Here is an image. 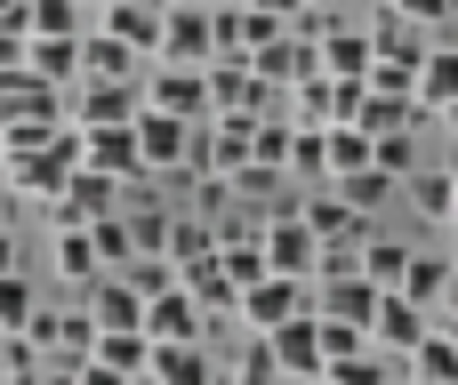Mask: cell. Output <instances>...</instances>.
Listing matches in <instances>:
<instances>
[{
  "mask_svg": "<svg viewBox=\"0 0 458 385\" xmlns=\"http://www.w3.org/2000/svg\"><path fill=\"white\" fill-rule=\"evenodd\" d=\"M81 169V137H72V121H64V137L56 145H40V153H16V161H0V185L16 193V201H56L64 193V177Z\"/></svg>",
  "mask_w": 458,
  "mask_h": 385,
  "instance_id": "obj_1",
  "label": "cell"
},
{
  "mask_svg": "<svg viewBox=\"0 0 458 385\" xmlns=\"http://www.w3.org/2000/svg\"><path fill=\"white\" fill-rule=\"evenodd\" d=\"M129 129H137V161H145V177H193V121L137 105Z\"/></svg>",
  "mask_w": 458,
  "mask_h": 385,
  "instance_id": "obj_2",
  "label": "cell"
},
{
  "mask_svg": "<svg viewBox=\"0 0 458 385\" xmlns=\"http://www.w3.org/2000/svg\"><path fill=\"white\" fill-rule=\"evenodd\" d=\"M290 314H314V281H290V273H266V281H250V289H242V305H233V322H242L250 338L282 330Z\"/></svg>",
  "mask_w": 458,
  "mask_h": 385,
  "instance_id": "obj_3",
  "label": "cell"
},
{
  "mask_svg": "<svg viewBox=\"0 0 458 385\" xmlns=\"http://www.w3.org/2000/svg\"><path fill=\"white\" fill-rule=\"evenodd\" d=\"M137 105L177 113V121H209V80H201V64H145Z\"/></svg>",
  "mask_w": 458,
  "mask_h": 385,
  "instance_id": "obj_4",
  "label": "cell"
},
{
  "mask_svg": "<svg viewBox=\"0 0 458 385\" xmlns=\"http://www.w3.org/2000/svg\"><path fill=\"white\" fill-rule=\"evenodd\" d=\"M266 354H274V378L290 385H322V330H314V314H290L282 330H266Z\"/></svg>",
  "mask_w": 458,
  "mask_h": 385,
  "instance_id": "obj_5",
  "label": "cell"
},
{
  "mask_svg": "<svg viewBox=\"0 0 458 385\" xmlns=\"http://www.w3.org/2000/svg\"><path fill=\"white\" fill-rule=\"evenodd\" d=\"M258 241H266V265H274V273H290V281H314V257H322V241H314V225H306L298 209H282V217H258Z\"/></svg>",
  "mask_w": 458,
  "mask_h": 385,
  "instance_id": "obj_6",
  "label": "cell"
},
{
  "mask_svg": "<svg viewBox=\"0 0 458 385\" xmlns=\"http://www.w3.org/2000/svg\"><path fill=\"white\" fill-rule=\"evenodd\" d=\"M209 56H217L209 8H201V0H177V8H161V56H153V64H209Z\"/></svg>",
  "mask_w": 458,
  "mask_h": 385,
  "instance_id": "obj_7",
  "label": "cell"
},
{
  "mask_svg": "<svg viewBox=\"0 0 458 385\" xmlns=\"http://www.w3.org/2000/svg\"><path fill=\"white\" fill-rule=\"evenodd\" d=\"M201 80H209V113H274V88L250 72V56H209Z\"/></svg>",
  "mask_w": 458,
  "mask_h": 385,
  "instance_id": "obj_8",
  "label": "cell"
},
{
  "mask_svg": "<svg viewBox=\"0 0 458 385\" xmlns=\"http://www.w3.org/2000/svg\"><path fill=\"white\" fill-rule=\"evenodd\" d=\"M64 121H72V129L137 121V80H72V88H64Z\"/></svg>",
  "mask_w": 458,
  "mask_h": 385,
  "instance_id": "obj_9",
  "label": "cell"
},
{
  "mask_svg": "<svg viewBox=\"0 0 458 385\" xmlns=\"http://www.w3.org/2000/svg\"><path fill=\"white\" fill-rule=\"evenodd\" d=\"M121 177H97V169H72L64 177V193L48 201V225H97V217H113L121 209Z\"/></svg>",
  "mask_w": 458,
  "mask_h": 385,
  "instance_id": "obj_10",
  "label": "cell"
},
{
  "mask_svg": "<svg viewBox=\"0 0 458 385\" xmlns=\"http://www.w3.org/2000/svg\"><path fill=\"white\" fill-rule=\"evenodd\" d=\"M81 137V169L97 177H121V185H145V161H137V129L113 121V129H72Z\"/></svg>",
  "mask_w": 458,
  "mask_h": 385,
  "instance_id": "obj_11",
  "label": "cell"
},
{
  "mask_svg": "<svg viewBox=\"0 0 458 385\" xmlns=\"http://www.w3.org/2000/svg\"><path fill=\"white\" fill-rule=\"evenodd\" d=\"M145 338H153V346H193V338H209V314L193 305L185 281L161 289V297H145Z\"/></svg>",
  "mask_w": 458,
  "mask_h": 385,
  "instance_id": "obj_12",
  "label": "cell"
},
{
  "mask_svg": "<svg viewBox=\"0 0 458 385\" xmlns=\"http://www.w3.org/2000/svg\"><path fill=\"white\" fill-rule=\"evenodd\" d=\"M250 72H258L266 88H298V80H314V72H322V56H314V40H298V32L282 24V40L250 48Z\"/></svg>",
  "mask_w": 458,
  "mask_h": 385,
  "instance_id": "obj_13",
  "label": "cell"
},
{
  "mask_svg": "<svg viewBox=\"0 0 458 385\" xmlns=\"http://www.w3.org/2000/svg\"><path fill=\"white\" fill-rule=\"evenodd\" d=\"M427 330H435V314H427V305H411L403 289H386V297H378V322H370V346L403 362V354H411V346H419Z\"/></svg>",
  "mask_w": 458,
  "mask_h": 385,
  "instance_id": "obj_14",
  "label": "cell"
},
{
  "mask_svg": "<svg viewBox=\"0 0 458 385\" xmlns=\"http://www.w3.org/2000/svg\"><path fill=\"white\" fill-rule=\"evenodd\" d=\"M97 24H105L121 48H137L145 64L161 56V0H105V8H97Z\"/></svg>",
  "mask_w": 458,
  "mask_h": 385,
  "instance_id": "obj_15",
  "label": "cell"
},
{
  "mask_svg": "<svg viewBox=\"0 0 458 385\" xmlns=\"http://www.w3.org/2000/svg\"><path fill=\"white\" fill-rule=\"evenodd\" d=\"M24 72L48 88H72L81 80V32H24Z\"/></svg>",
  "mask_w": 458,
  "mask_h": 385,
  "instance_id": "obj_16",
  "label": "cell"
},
{
  "mask_svg": "<svg viewBox=\"0 0 458 385\" xmlns=\"http://www.w3.org/2000/svg\"><path fill=\"white\" fill-rule=\"evenodd\" d=\"M378 281H362V273H338V281H314V314H330V322H354V330H370L378 322Z\"/></svg>",
  "mask_w": 458,
  "mask_h": 385,
  "instance_id": "obj_17",
  "label": "cell"
},
{
  "mask_svg": "<svg viewBox=\"0 0 458 385\" xmlns=\"http://www.w3.org/2000/svg\"><path fill=\"white\" fill-rule=\"evenodd\" d=\"M298 217L314 225V241H370V217H362V209H346V193H338V185L306 193V201H298Z\"/></svg>",
  "mask_w": 458,
  "mask_h": 385,
  "instance_id": "obj_18",
  "label": "cell"
},
{
  "mask_svg": "<svg viewBox=\"0 0 458 385\" xmlns=\"http://www.w3.org/2000/svg\"><path fill=\"white\" fill-rule=\"evenodd\" d=\"M48 273H56V281H72V289H89V281L105 273V257H97L89 225H48Z\"/></svg>",
  "mask_w": 458,
  "mask_h": 385,
  "instance_id": "obj_19",
  "label": "cell"
},
{
  "mask_svg": "<svg viewBox=\"0 0 458 385\" xmlns=\"http://www.w3.org/2000/svg\"><path fill=\"white\" fill-rule=\"evenodd\" d=\"M81 305H89L97 330H145V297H137L121 273H97V281L81 289Z\"/></svg>",
  "mask_w": 458,
  "mask_h": 385,
  "instance_id": "obj_20",
  "label": "cell"
},
{
  "mask_svg": "<svg viewBox=\"0 0 458 385\" xmlns=\"http://www.w3.org/2000/svg\"><path fill=\"white\" fill-rule=\"evenodd\" d=\"M314 56H322V72H330V80H370L378 40H370V32H354V24H330V32L314 40Z\"/></svg>",
  "mask_w": 458,
  "mask_h": 385,
  "instance_id": "obj_21",
  "label": "cell"
},
{
  "mask_svg": "<svg viewBox=\"0 0 458 385\" xmlns=\"http://www.w3.org/2000/svg\"><path fill=\"white\" fill-rule=\"evenodd\" d=\"M81 80H145V56L97 24V32H81Z\"/></svg>",
  "mask_w": 458,
  "mask_h": 385,
  "instance_id": "obj_22",
  "label": "cell"
},
{
  "mask_svg": "<svg viewBox=\"0 0 458 385\" xmlns=\"http://www.w3.org/2000/svg\"><path fill=\"white\" fill-rule=\"evenodd\" d=\"M161 385H225V370L209 362V346L193 338V346H153V362H145Z\"/></svg>",
  "mask_w": 458,
  "mask_h": 385,
  "instance_id": "obj_23",
  "label": "cell"
},
{
  "mask_svg": "<svg viewBox=\"0 0 458 385\" xmlns=\"http://www.w3.org/2000/svg\"><path fill=\"white\" fill-rule=\"evenodd\" d=\"M322 153H330V177H354V169L378 161L370 129H354V121H330V129H322ZM330 177H322V185H330Z\"/></svg>",
  "mask_w": 458,
  "mask_h": 385,
  "instance_id": "obj_24",
  "label": "cell"
},
{
  "mask_svg": "<svg viewBox=\"0 0 458 385\" xmlns=\"http://www.w3.org/2000/svg\"><path fill=\"white\" fill-rule=\"evenodd\" d=\"M56 137H64V113H8V121H0V161L40 153V145H56Z\"/></svg>",
  "mask_w": 458,
  "mask_h": 385,
  "instance_id": "obj_25",
  "label": "cell"
},
{
  "mask_svg": "<svg viewBox=\"0 0 458 385\" xmlns=\"http://www.w3.org/2000/svg\"><path fill=\"white\" fill-rule=\"evenodd\" d=\"M89 362H105V370H121V378H137V370L153 362V338H145V330H97Z\"/></svg>",
  "mask_w": 458,
  "mask_h": 385,
  "instance_id": "obj_26",
  "label": "cell"
},
{
  "mask_svg": "<svg viewBox=\"0 0 458 385\" xmlns=\"http://www.w3.org/2000/svg\"><path fill=\"white\" fill-rule=\"evenodd\" d=\"M419 105H427V113L458 105V48H427V56H419Z\"/></svg>",
  "mask_w": 458,
  "mask_h": 385,
  "instance_id": "obj_27",
  "label": "cell"
},
{
  "mask_svg": "<svg viewBox=\"0 0 458 385\" xmlns=\"http://www.w3.org/2000/svg\"><path fill=\"white\" fill-rule=\"evenodd\" d=\"M403 362H411V378H419V385H458V346L443 338V330H427Z\"/></svg>",
  "mask_w": 458,
  "mask_h": 385,
  "instance_id": "obj_28",
  "label": "cell"
},
{
  "mask_svg": "<svg viewBox=\"0 0 458 385\" xmlns=\"http://www.w3.org/2000/svg\"><path fill=\"white\" fill-rule=\"evenodd\" d=\"M451 289H458V281H451V265H443V257H419V249H411V273H403V297L435 314V305H443Z\"/></svg>",
  "mask_w": 458,
  "mask_h": 385,
  "instance_id": "obj_29",
  "label": "cell"
},
{
  "mask_svg": "<svg viewBox=\"0 0 458 385\" xmlns=\"http://www.w3.org/2000/svg\"><path fill=\"white\" fill-rule=\"evenodd\" d=\"M121 225H129V241H137V257H161V241H169V209H161V201H129Z\"/></svg>",
  "mask_w": 458,
  "mask_h": 385,
  "instance_id": "obj_30",
  "label": "cell"
},
{
  "mask_svg": "<svg viewBox=\"0 0 458 385\" xmlns=\"http://www.w3.org/2000/svg\"><path fill=\"white\" fill-rule=\"evenodd\" d=\"M403 273H411V249L403 241H362V281H378V289H403Z\"/></svg>",
  "mask_w": 458,
  "mask_h": 385,
  "instance_id": "obj_31",
  "label": "cell"
},
{
  "mask_svg": "<svg viewBox=\"0 0 458 385\" xmlns=\"http://www.w3.org/2000/svg\"><path fill=\"white\" fill-rule=\"evenodd\" d=\"M32 314H40V289L24 281V265H16V273H0V330L16 338V330H24Z\"/></svg>",
  "mask_w": 458,
  "mask_h": 385,
  "instance_id": "obj_32",
  "label": "cell"
},
{
  "mask_svg": "<svg viewBox=\"0 0 458 385\" xmlns=\"http://www.w3.org/2000/svg\"><path fill=\"white\" fill-rule=\"evenodd\" d=\"M330 185H338V193H346V209H362V217H370V209L394 193V177H386L378 161H370V169H354V177H330Z\"/></svg>",
  "mask_w": 458,
  "mask_h": 385,
  "instance_id": "obj_33",
  "label": "cell"
},
{
  "mask_svg": "<svg viewBox=\"0 0 458 385\" xmlns=\"http://www.w3.org/2000/svg\"><path fill=\"white\" fill-rule=\"evenodd\" d=\"M314 330H322V362H354V354H370V330H354V322L314 314Z\"/></svg>",
  "mask_w": 458,
  "mask_h": 385,
  "instance_id": "obj_34",
  "label": "cell"
},
{
  "mask_svg": "<svg viewBox=\"0 0 458 385\" xmlns=\"http://www.w3.org/2000/svg\"><path fill=\"white\" fill-rule=\"evenodd\" d=\"M394 378V370H386V354H378V346H370V354H354V362H330V370H322V385H386Z\"/></svg>",
  "mask_w": 458,
  "mask_h": 385,
  "instance_id": "obj_35",
  "label": "cell"
},
{
  "mask_svg": "<svg viewBox=\"0 0 458 385\" xmlns=\"http://www.w3.org/2000/svg\"><path fill=\"white\" fill-rule=\"evenodd\" d=\"M121 281H129L137 297H161V289H177V265H169V257H129Z\"/></svg>",
  "mask_w": 458,
  "mask_h": 385,
  "instance_id": "obj_36",
  "label": "cell"
},
{
  "mask_svg": "<svg viewBox=\"0 0 458 385\" xmlns=\"http://www.w3.org/2000/svg\"><path fill=\"white\" fill-rule=\"evenodd\" d=\"M290 177H314V185L330 177V153H322V129H298V137H290Z\"/></svg>",
  "mask_w": 458,
  "mask_h": 385,
  "instance_id": "obj_37",
  "label": "cell"
},
{
  "mask_svg": "<svg viewBox=\"0 0 458 385\" xmlns=\"http://www.w3.org/2000/svg\"><path fill=\"white\" fill-rule=\"evenodd\" d=\"M411 209H419V217H451V177H443V169L411 177Z\"/></svg>",
  "mask_w": 458,
  "mask_h": 385,
  "instance_id": "obj_38",
  "label": "cell"
},
{
  "mask_svg": "<svg viewBox=\"0 0 458 385\" xmlns=\"http://www.w3.org/2000/svg\"><path fill=\"white\" fill-rule=\"evenodd\" d=\"M370 145H378V169L403 185V177H411V129H386V137H370Z\"/></svg>",
  "mask_w": 458,
  "mask_h": 385,
  "instance_id": "obj_39",
  "label": "cell"
},
{
  "mask_svg": "<svg viewBox=\"0 0 458 385\" xmlns=\"http://www.w3.org/2000/svg\"><path fill=\"white\" fill-rule=\"evenodd\" d=\"M32 32H81V0H32Z\"/></svg>",
  "mask_w": 458,
  "mask_h": 385,
  "instance_id": "obj_40",
  "label": "cell"
},
{
  "mask_svg": "<svg viewBox=\"0 0 458 385\" xmlns=\"http://www.w3.org/2000/svg\"><path fill=\"white\" fill-rule=\"evenodd\" d=\"M394 16L403 24H443V16H458V0H394Z\"/></svg>",
  "mask_w": 458,
  "mask_h": 385,
  "instance_id": "obj_41",
  "label": "cell"
},
{
  "mask_svg": "<svg viewBox=\"0 0 458 385\" xmlns=\"http://www.w3.org/2000/svg\"><path fill=\"white\" fill-rule=\"evenodd\" d=\"M24 72V32H0V80Z\"/></svg>",
  "mask_w": 458,
  "mask_h": 385,
  "instance_id": "obj_42",
  "label": "cell"
},
{
  "mask_svg": "<svg viewBox=\"0 0 458 385\" xmlns=\"http://www.w3.org/2000/svg\"><path fill=\"white\" fill-rule=\"evenodd\" d=\"M81 385H129L121 370H105V362H81Z\"/></svg>",
  "mask_w": 458,
  "mask_h": 385,
  "instance_id": "obj_43",
  "label": "cell"
},
{
  "mask_svg": "<svg viewBox=\"0 0 458 385\" xmlns=\"http://www.w3.org/2000/svg\"><path fill=\"white\" fill-rule=\"evenodd\" d=\"M16 265H24V257H16V233L0 225V273H16Z\"/></svg>",
  "mask_w": 458,
  "mask_h": 385,
  "instance_id": "obj_44",
  "label": "cell"
},
{
  "mask_svg": "<svg viewBox=\"0 0 458 385\" xmlns=\"http://www.w3.org/2000/svg\"><path fill=\"white\" fill-rule=\"evenodd\" d=\"M8 217H16V193H8V185H0V225H8Z\"/></svg>",
  "mask_w": 458,
  "mask_h": 385,
  "instance_id": "obj_45",
  "label": "cell"
},
{
  "mask_svg": "<svg viewBox=\"0 0 458 385\" xmlns=\"http://www.w3.org/2000/svg\"><path fill=\"white\" fill-rule=\"evenodd\" d=\"M443 121H451V137H458V105H443Z\"/></svg>",
  "mask_w": 458,
  "mask_h": 385,
  "instance_id": "obj_46",
  "label": "cell"
},
{
  "mask_svg": "<svg viewBox=\"0 0 458 385\" xmlns=\"http://www.w3.org/2000/svg\"><path fill=\"white\" fill-rule=\"evenodd\" d=\"M129 385H161V378H153V370H137V378H129Z\"/></svg>",
  "mask_w": 458,
  "mask_h": 385,
  "instance_id": "obj_47",
  "label": "cell"
},
{
  "mask_svg": "<svg viewBox=\"0 0 458 385\" xmlns=\"http://www.w3.org/2000/svg\"><path fill=\"white\" fill-rule=\"evenodd\" d=\"M201 8H233V0H201Z\"/></svg>",
  "mask_w": 458,
  "mask_h": 385,
  "instance_id": "obj_48",
  "label": "cell"
},
{
  "mask_svg": "<svg viewBox=\"0 0 458 385\" xmlns=\"http://www.w3.org/2000/svg\"><path fill=\"white\" fill-rule=\"evenodd\" d=\"M81 8H105V0H81Z\"/></svg>",
  "mask_w": 458,
  "mask_h": 385,
  "instance_id": "obj_49",
  "label": "cell"
},
{
  "mask_svg": "<svg viewBox=\"0 0 458 385\" xmlns=\"http://www.w3.org/2000/svg\"><path fill=\"white\" fill-rule=\"evenodd\" d=\"M161 8H177V0H161Z\"/></svg>",
  "mask_w": 458,
  "mask_h": 385,
  "instance_id": "obj_50",
  "label": "cell"
},
{
  "mask_svg": "<svg viewBox=\"0 0 458 385\" xmlns=\"http://www.w3.org/2000/svg\"><path fill=\"white\" fill-rule=\"evenodd\" d=\"M322 8H330V0H322Z\"/></svg>",
  "mask_w": 458,
  "mask_h": 385,
  "instance_id": "obj_51",
  "label": "cell"
}]
</instances>
